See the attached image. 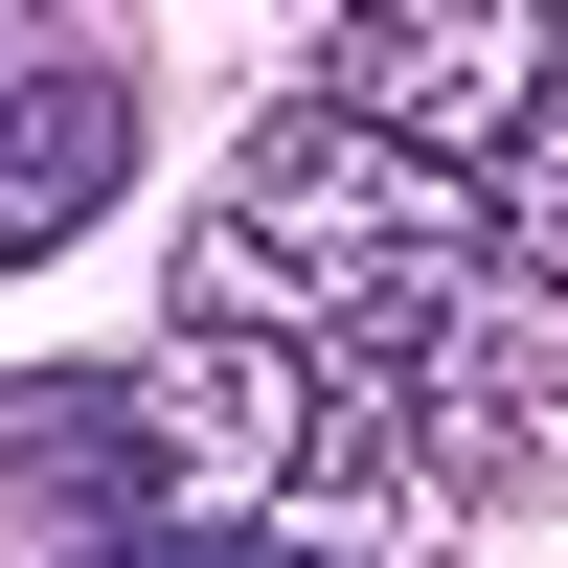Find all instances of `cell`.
<instances>
[{"mask_svg":"<svg viewBox=\"0 0 568 568\" xmlns=\"http://www.w3.org/2000/svg\"><path fill=\"white\" fill-rule=\"evenodd\" d=\"M114 182H136V69L69 45V23H0V273L114 227Z\"/></svg>","mask_w":568,"mask_h":568,"instance_id":"3957f363","label":"cell"},{"mask_svg":"<svg viewBox=\"0 0 568 568\" xmlns=\"http://www.w3.org/2000/svg\"><path fill=\"white\" fill-rule=\"evenodd\" d=\"M0 524H45L69 568H91V546H136V524H182L136 342H114V364H23V387H0Z\"/></svg>","mask_w":568,"mask_h":568,"instance_id":"7a4b0ae2","label":"cell"},{"mask_svg":"<svg viewBox=\"0 0 568 568\" xmlns=\"http://www.w3.org/2000/svg\"><path fill=\"white\" fill-rule=\"evenodd\" d=\"M524 91H546V23H500V0H433V23H318L296 114L387 136V160H433V182H500Z\"/></svg>","mask_w":568,"mask_h":568,"instance_id":"6da1fadb","label":"cell"},{"mask_svg":"<svg viewBox=\"0 0 568 568\" xmlns=\"http://www.w3.org/2000/svg\"><path fill=\"white\" fill-rule=\"evenodd\" d=\"M91 568H387V546H296V524H136Z\"/></svg>","mask_w":568,"mask_h":568,"instance_id":"5b68a950","label":"cell"},{"mask_svg":"<svg viewBox=\"0 0 568 568\" xmlns=\"http://www.w3.org/2000/svg\"><path fill=\"white\" fill-rule=\"evenodd\" d=\"M478 227L524 273H568V45H546V91H524V136H500V182H478Z\"/></svg>","mask_w":568,"mask_h":568,"instance_id":"277c9868","label":"cell"}]
</instances>
